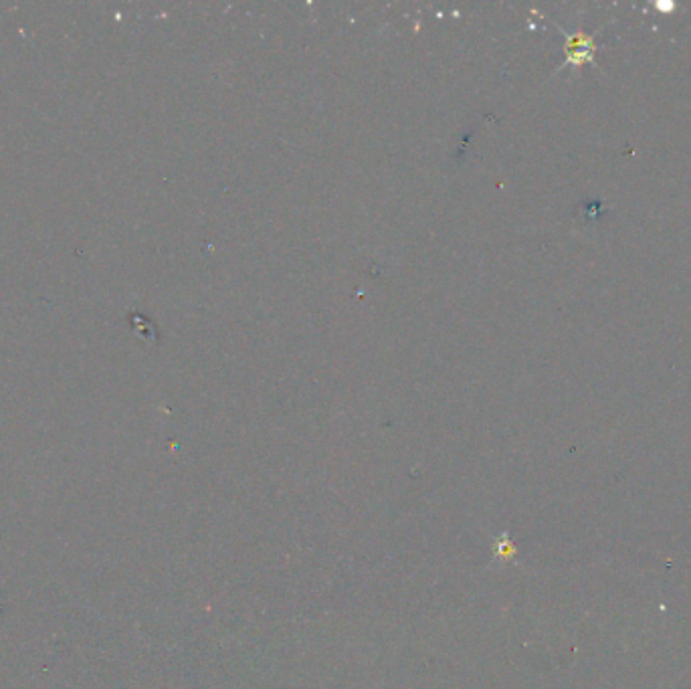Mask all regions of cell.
<instances>
[{
  "label": "cell",
  "instance_id": "cell-1",
  "mask_svg": "<svg viewBox=\"0 0 691 689\" xmlns=\"http://www.w3.org/2000/svg\"><path fill=\"white\" fill-rule=\"evenodd\" d=\"M518 554V548L514 546V542L510 540V532H502L496 536V558L498 560H514Z\"/></svg>",
  "mask_w": 691,
  "mask_h": 689
}]
</instances>
